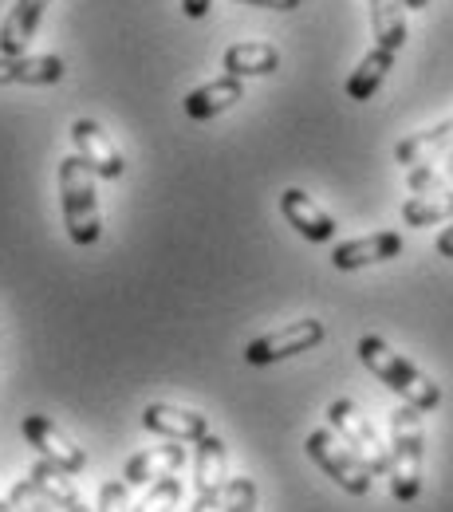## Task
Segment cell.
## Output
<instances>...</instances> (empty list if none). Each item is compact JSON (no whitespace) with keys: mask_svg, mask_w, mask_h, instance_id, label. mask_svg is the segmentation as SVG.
Returning a JSON list of instances; mask_svg holds the SVG:
<instances>
[{"mask_svg":"<svg viewBox=\"0 0 453 512\" xmlns=\"http://www.w3.org/2000/svg\"><path fill=\"white\" fill-rule=\"evenodd\" d=\"M71 512H91V509H87V505H83V501H79V505H75V509H71Z\"/></svg>","mask_w":453,"mask_h":512,"instance_id":"836d02e7","label":"cell"},{"mask_svg":"<svg viewBox=\"0 0 453 512\" xmlns=\"http://www.w3.org/2000/svg\"><path fill=\"white\" fill-rule=\"evenodd\" d=\"M406 0H371V32H375V48H387L398 56V48L406 44Z\"/></svg>","mask_w":453,"mask_h":512,"instance_id":"ac0fdd59","label":"cell"},{"mask_svg":"<svg viewBox=\"0 0 453 512\" xmlns=\"http://www.w3.org/2000/svg\"><path fill=\"white\" fill-rule=\"evenodd\" d=\"M209 4H213V0H182V12H186L190 20H201V16L209 12Z\"/></svg>","mask_w":453,"mask_h":512,"instance_id":"4dcf8cb0","label":"cell"},{"mask_svg":"<svg viewBox=\"0 0 453 512\" xmlns=\"http://www.w3.org/2000/svg\"><path fill=\"white\" fill-rule=\"evenodd\" d=\"M20 430H24L28 446L40 449L44 461L60 465V469H67V473H83V469H87V453L75 446L52 418H44V414H28V418L20 422Z\"/></svg>","mask_w":453,"mask_h":512,"instance_id":"52a82bcc","label":"cell"},{"mask_svg":"<svg viewBox=\"0 0 453 512\" xmlns=\"http://www.w3.org/2000/svg\"><path fill=\"white\" fill-rule=\"evenodd\" d=\"M304 449H308V457L324 469L343 493H351V497H367L371 493V481H375L371 465L347 446V442H339L335 430H312Z\"/></svg>","mask_w":453,"mask_h":512,"instance_id":"277c9868","label":"cell"},{"mask_svg":"<svg viewBox=\"0 0 453 512\" xmlns=\"http://www.w3.org/2000/svg\"><path fill=\"white\" fill-rule=\"evenodd\" d=\"M426 4H430V0H406V8H414V12H418V8H426Z\"/></svg>","mask_w":453,"mask_h":512,"instance_id":"1f68e13d","label":"cell"},{"mask_svg":"<svg viewBox=\"0 0 453 512\" xmlns=\"http://www.w3.org/2000/svg\"><path fill=\"white\" fill-rule=\"evenodd\" d=\"M406 186L410 193H438V190H450L453 186V150L438 154L434 162H422L406 174Z\"/></svg>","mask_w":453,"mask_h":512,"instance_id":"603a6c76","label":"cell"},{"mask_svg":"<svg viewBox=\"0 0 453 512\" xmlns=\"http://www.w3.org/2000/svg\"><path fill=\"white\" fill-rule=\"evenodd\" d=\"M453 150V119L446 123H438V127H426L418 130V134H406L398 146H394V158H398V166H422V162H434L438 154H446Z\"/></svg>","mask_w":453,"mask_h":512,"instance_id":"e0dca14e","label":"cell"},{"mask_svg":"<svg viewBox=\"0 0 453 512\" xmlns=\"http://www.w3.org/2000/svg\"><path fill=\"white\" fill-rule=\"evenodd\" d=\"M359 359H363V367H367L383 386H390L406 406H418L422 414L442 406V398H446L442 386L434 383L430 375H422L410 359H402L387 339H379V335H363V339H359Z\"/></svg>","mask_w":453,"mask_h":512,"instance_id":"6da1fadb","label":"cell"},{"mask_svg":"<svg viewBox=\"0 0 453 512\" xmlns=\"http://www.w3.org/2000/svg\"><path fill=\"white\" fill-rule=\"evenodd\" d=\"M280 213L288 217V225L304 237V241H316V245H324L335 237V221H331V213L320 209L312 197L304 190H284L280 193Z\"/></svg>","mask_w":453,"mask_h":512,"instance_id":"30bf717a","label":"cell"},{"mask_svg":"<svg viewBox=\"0 0 453 512\" xmlns=\"http://www.w3.org/2000/svg\"><path fill=\"white\" fill-rule=\"evenodd\" d=\"M0 512H16V509H12V505H8V501H0Z\"/></svg>","mask_w":453,"mask_h":512,"instance_id":"d6a6232c","label":"cell"},{"mask_svg":"<svg viewBox=\"0 0 453 512\" xmlns=\"http://www.w3.org/2000/svg\"><path fill=\"white\" fill-rule=\"evenodd\" d=\"M402 221L410 229H426V225H442L453 221V190L438 193H414L402 201Z\"/></svg>","mask_w":453,"mask_h":512,"instance_id":"44dd1931","label":"cell"},{"mask_svg":"<svg viewBox=\"0 0 453 512\" xmlns=\"http://www.w3.org/2000/svg\"><path fill=\"white\" fill-rule=\"evenodd\" d=\"M434 253L442 256V260H453V221L438 233V241H434Z\"/></svg>","mask_w":453,"mask_h":512,"instance_id":"f1b7e54d","label":"cell"},{"mask_svg":"<svg viewBox=\"0 0 453 512\" xmlns=\"http://www.w3.org/2000/svg\"><path fill=\"white\" fill-rule=\"evenodd\" d=\"M178 501H182V481H178V473H174V477L154 481L150 493L142 497V505H138L134 512H174Z\"/></svg>","mask_w":453,"mask_h":512,"instance_id":"cb8c5ba5","label":"cell"},{"mask_svg":"<svg viewBox=\"0 0 453 512\" xmlns=\"http://www.w3.org/2000/svg\"><path fill=\"white\" fill-rule=\"evenodd\" d=\"M190 512H225V497H205V493H197Z\"/></svg>","mask_w":453,"mask_h":512,"instance_id":"f546056e","label":"cell"},{"mask_svg":"<svg viewBox=\"0 0 453 512\" xmlns=\"http://www.w3.org/2000/svg\"><path fill=\"white\" fill-rule=\"evenodd\" d=\"M225 512H257V481L233 477L225 489Z\"/></svg>","mask_w":453,"mask_h":512,"instance_id":"484cf974","label":"cell"},{"mask_svg":"<svg viewBox=\"0 0 453 512\" xmlns=\"http://www.w3.org/2000/svg\"><path fill=\"white\" fill-rule=\"evenodd\" d=\"M182 465H186V449L182 446L142 449V453H134L127 465H123V481H127L130 489H134V485H150V481L174 477Z\"/></svg>","mask_w":453,"mask_h":512,"instance_id":"2e32d148","label":"cell"},{"mask_svg":"<svg viewBox=\"0 0 453 512\" xmlns=\"http://www.w3.org/2000/svg\"><path fill=\"white\" fill-rule=\"evenodd\" d=\"M229 449L217 434L201 438L194 446V489L205 497H225L229 489Z\"/></svg>","mask_w":453,"mask_h":512,"instance_id":"8fae6325","label":"cell"},{"mask_svg":"<svg viewBox=\"0 0 453 512\" xmlns=\"http://www.w3.org/2000/svg\"><path fill=\"white\" fill-rule=\"evenodd\" d=\"M95 512H130V485L119 477V481H107L99 489V509Z\"/></svg>","mask_w":453,"mask_h":512,"instance_id":"4316f807","label":"cell"},{"mask_svg":"<svg viewBox=\"0 0 453 512\" xmlns=\"http://www.w3.org/2000/svg\"><path fill=\"white\" fill-rule=\"evenodd\" d=\"M71 138L79 146V158L95 170V178H107V182H119L127 174V162H123V150L111 142V134L99 127L95 119H79L71 127Z\"/></svg>","mask_w":453,"mask_h":512,"instance_id":"ba28073f","label":"cell"},{"mask_svg":"<svg viewBox=\"0 0 453 512\" xmlns=\"http://www.w3.org/2000/svg\"><path fill=\"white\" fill-rule=\"evenodd\" d=\"M422 449H426V434H422V410L418 406H398L390 414V493L402 505H414L422 497Z\"/></svg>","mask_w":453,"mask_h":512,"instance_id":"7a4b0ae2","label":"cell"},{"mask_svg":"<svg viewBox=\"0 0 453 512\" xmlns=\"http://www.w3.org/2000/svg\"><path fill=\"white\" fill-rule=\"evenodd\" d=\"M245 99V83L237 79V75H221V79H213V83H205V87H197L186 95V115L194 119V123H205V119H217V115H225L233 103H241Z\"/></svg>","mask_w":453,"mask_h":512,"instance_id":"5bb4252c","label":"cell"},{"mask_svg":"<svg viewBox=\"0 0 453 512\" xmlns=\"http://www.w3.org/2000/svg\"><path fill=\"white\" fill-rule=\"evenodd\" d=\"M142 426L170 442H194L197 446L201 438H209V418L197 410H186V406H174V402H150L142 410Z\"/></svg>","mask_w":453,"mask_h":512,"instance_id":"9c48e42d","label":"cell"},{"mask_svg":"<svg viewBox=\"0 0 453 512\" xmlns=\"http://www.w3.org/2000/svg\"><path fill=\"white\" fill-rule=\"evenodd\" d=\"M221 64H225V75H237V79H245V75H272L280 67V52L272 44L245 40V44H233Z\"/></svg>","mask_w":453,"mask_h":512,"instance_id":"ffe728a7","label":"cell"},{"mask_svg":"<svg viewBox=\"0 0 453 512\" xmlns=\"http://www.w3.org/2000/svg\"><path fill=\"white\" fill-rule=\"evenodd\" d=\"M8 505H12L16 512H64L56 501H48V497L28 481V473H24V481H16V485H12Z\"/></svg>","mask_w":453,"mask_h":512,"instance_id":"d4e9b609","label":"cell"},{"mask_svg":"<svg viewBox=\"0 0 453 512\" xmlns=\"http://www.w3.org/2000/svg\"><path fill=\"white\" fill-rule=\"evenodd\" d=\"M324 335L327 331L320 320H296V323H288V327H276V331L260 335V339H253V343L245 347V363H249V367H268V363H280V359H288V355H304V351L320 347Z\"/></svg>","mask_w":453,"mask_h":512,"instance_id":"8992f818","label":"cell"},{"mask_svg":"<svg viewBox=\"0 0 453 512\" xmlns=\"http://www.w3.org/2000/svg\"><path fill=\"white\" fill-rule=\"evenodd\" d=\"M52 0H16L0 24V56H24Z\"/></svg>","mask_w":453,"mask_h":512,"instance_id":"4fadbf2b","label":"cell"},{"mask_svg":"<svg viewBox=\"0 0 453 512\" xmlns=\"http://www.w3.org/2000/svg\"><path fill=\"white\" fill-rule=\"evenodd\" d=\"M237 4H253V8H272V12H292L304 0H237Z\"/></svg>","mask_w":453,"mask_h":512,"instance_id":"83f0119b","label":"cell"},{"mask_svg":"<svg viewBox=\"0 0 453 512\" xmlns=\"http://www.w3.org/2000/svg\"><path fill=\"white\" fill-rule=\"evenodd\" d=\"M402 253V237L398 233H371V237H355V241H343L335 253H331V264L339 272H359L367 264H383V260H394Z\"/></svg>","mask_w":453,"mask_h":512,"instance_id":"7c38bea8","label":"cell"},{"mask_svg":"<svg viewBox=\"0 0 453 512\" xmlns=\"http://www.w3.org/2000/svg\"><path fill=\"white\" fill-rule=\"evenodd\" d=\"M28 481H32L48 501H56L64 512H71L75 505H79V493H75V485H71L67 469L52 465V461H36V465L28 469Z\"/></svg>","mask_w":453,"mask_h":512,"instance_id":"7402d4cb","label":"cell"},{"mask_svg":"<svg viewBox=\"0 0 453 512\" xmlns=\"http://www.w3.org/2000/svg\"><path fill=\"white\" fill-rule=\"evenodd\" d=\"M394 67V52L387 48H371L359 67L351 71V79H347V99L351 103H367V99H375V91L383 87V79H387V71Z\"/></svg>","mask_w":453,"mask_h":512,"instance_id":"d6986e66","label":"cell"},{"mask_svg":"<svg viewBox=\"0 0 453 512\" xmlns=\"http://www.w3.org/2000/svg\"><path fill=\"white\" fill-rule=\"evenodd\" d=\"M60 201H64L67 237H71L75 245H95V241L103 237L99 193H95V170H91L79 154L60 158Z\"/></svg>","mask_w":453,"mask_h":512,"instance_id":"3957f363","label":"cell"},{"mask_svg":"<svg viewBox=\"0 0 453 512\" xmlns=\"http://www.w3.org/2000/svg\"><path fill=\"white\" fill-rule=\"evenodd\" d=\"M327 422H331V430H335L347 446L355 449V453L371 465V473H387L390 449L383 446V438H379L375 422H371V418H367L351 398H335V402L327 406Z\"/></svg>","mask_w":453,"mask_h":512,"instance_id":"5b68a950","label":"cell"},{"mask_svg":"<svg viewBox=\"0 0 453 512\" xmlns=\"http://www.w3.org/2000/svg\"><path fill=\"white\" fill-rule=\"evenodd\" d=\"M67 75L60 56H0V87L8 83H28V87H48Z\"/></svg>","mask_w":453,"mask_h":512,"instance_id":"9a60e30c","label":"cell"}]
</instances>
